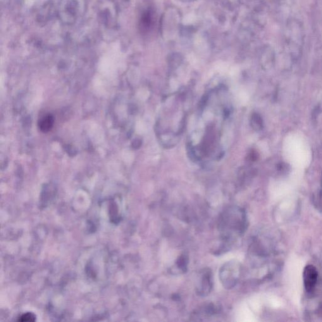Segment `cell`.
Wrapping results in <instances>:
<instances>
[{"instance_id": "1", "label": "cell", "mask_w": 322, "mask_h": 322, "mask_svg": "<svg viewBox=\"0 0 322 322\" xmlns=\"http://www.w3.org/2000/svg\"><path fill=\"white\" fill-rule=\"evenodd\" d=\"M220 223L225 237L230 238L233 234H240L245 226L244 212L238 208L229 209L224 212Z\"/></svg>"}, {"instance_id": "2", "label": "cell", "mask_w": 322, "mask_h": 322, "mask_svg": "<svg viewBox=\"0 0 322 322\" xmlns=\"http://www.w3.org/2000/svg\"><path fill=\"white\" fill-rule=\"evenodd\" d=\"M240 268L239 264L234 261L228 262L221 268L220 277L225 288L234 287L239 277Z\"/></svg>"}, {"instance_id": "3", "label": "cell", "mask_w": 322, "mask_h": 322, "mask_svg": "<svg viewBox=\"0 0 322 322\" xmlns=\"http://www.w3.org/2000/svg\"><path fill=\"white\" fill-rule=\"evenodd\" d=\"M318 272L316 267L308 265L305 267L304 271V281L305 289L307 292H312L316 285Z\"/></svg>"}, {"instance_id": "4", "label": "cell", "mask_w": 322, "mask_h": 322, "mask_svg": "<svg viewBox=\"0 0 322 322\" xmlns=\"http://www.w3.org/2000/svg\"><path fill=\"white\" fill-rule=\"evenodd\" d=\"M54 122V119L53 116L51 114L44 116V118L40 120L39 123V126L40 130L43 132H47L51 130L52 126H53Z\"/></svg>"}, {"instance_id": "5", "label": "cell", "mask_w": 322, "mask_h": 322, "mask_svg": "<svg viewBox=\"0 0 322 322\" xmlns=\"http://www.w3.org/2000/svg\"><path fill=\"white\" fill-rule=\"evenodd\" d=\"M201 289L200 290V292L202 293L203 295H205L206 293H210L212 288V281L211 276L209 272L204 273L203 276V279L201 283Z\"/></svg>"}, {"instance_id": "6", "label": "cell", "mask_w": 322, "mask_h": 322, "mask_svg": "<svg viewBox=\"0 0 322 322\" xmlns=\"http://www.w3.org/2000/svg\"><path fill=\"white\" fill-rule=\"evenodd\" d=\"M19 321L21 322H33L35 321V317L32 314L27 313L21 316Z\"/></svg>"}]
</instances>
